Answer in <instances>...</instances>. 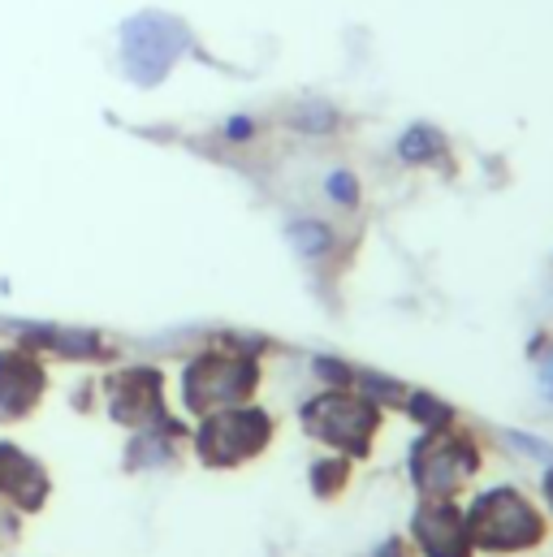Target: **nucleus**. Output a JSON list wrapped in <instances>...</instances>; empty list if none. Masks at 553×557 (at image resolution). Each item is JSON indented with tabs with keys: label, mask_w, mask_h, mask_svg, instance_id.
Masks as SVG:
<instances>
[{
	"label": "nucleus",
	"mask_w": 553,
	"mask_h": 557,
	"mask_svg": "<svg viewBox=\"0 0 553 557\" xmlns=\"http://www.w3.org/2000/svg\"><path fill=\"white\" fill-rule=\"evenodd\" d=\"M298 238H303L307 251H320V247H324V234H320V230H303V234H294V243H298Z\"/></svg>",
	"instance_id": "obj_1"
}]
</instances>
